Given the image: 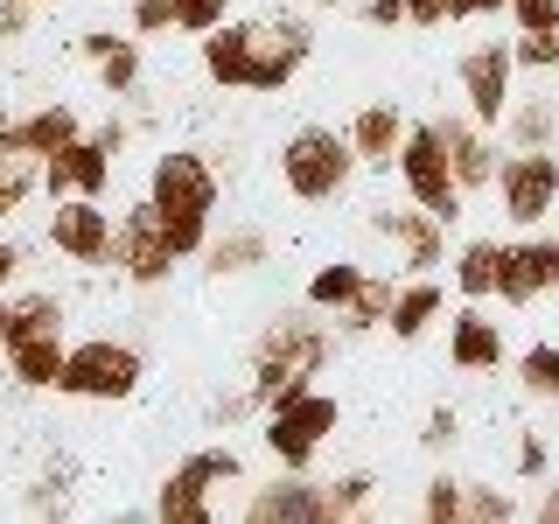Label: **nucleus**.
Listing matches in <instances>:
<instances>
[{"label": "nucleus", "mask_w": 559, "mask_h": 524, "mask_svg": "<svg viewBox=\"0 0 559 524\" xmlns=\"http://www.w3.org/2000/svg\"><path fill=\"white\" fill-rule=\"evenodd\" d=\"M22 259H28V252H22V245H8V238H0V287H8V279H14V273H22Z\"/></svg>", "instance_id": "nucleus-43"}, {"label": "nucleus", "mask_w": 559, "mask_h": 524, "mask_svg": "<svg viewBox=\"0 0 559 524\" xmlns=\"http://www.w3.org/2000/svg\"><path fill=\"white\" fill-rule=\"evenodd\" d=\"M454 433H462L454 406H433V413H427V433H419V441H427V448H454Z\"/></svg>", "instance_id": "nucleus-39"}, {"label": "nucleus", "mask_w": 559, "mask_h": 524, "mask_svg": "<svg viewBox=\"0 0 559 524\" xmlns=\"http://www.w3.org/2000/svg\"><path fill=\"white\" fill-rule=\"evenodd\" d=\"M371 497H378V476H371V468H349V476L329 483V511H336V517L371 511Z\"/></svg>", "instance_id": "nucleus-31"}, {"label": "nucleus", "mask_w": 559, "mask_h": 524, "mask_svg": "<svg viewBox=\"0 0 559 524\" xmlns=\"http://www.w3.org/2000/svg\"><path fill=\"white\" fill-rule=\"evenodd\" d=\"M497 189H503V217L518 231H538L559 203V154L552 147H518L511 162H497Z\"/></svg>", "instance_id": "nucleus-8"}, {"label": "nucleus", "mask_w": 559, "mask_h": 524, "mask_svg": "<svg viewBox=\"0 0 559 524\" xmlns=\"http://www.w3.org/2000/svg\"><path fill=\"white\" fill-rule=\"evenodd\" d=\"M147 364H140L133 343H112V336H92V343H70L63 371H57V392L63 398H133Z\"/></svg>", "instance_id": "nucleus-5"}, {"label": "nucleus", "mask_w": 559, "mask_h": 524, "mask_svg": "<svg viewBox=\"0 0 559 524\" xmlns=\"http://www.w3.org/2000/svg\"><path fill=\"white\" fill-rule=\"evenodd\" d=\"M511 78H518L511 43H476L462 57V92H468V119H476V127H503V112H511Z\"/></svg>", "instance_id": "nucleus-10"}, {"label": "nucleus", "mask_w": 559, "mask_h": 524, "mask_svg": "<svg viewBox=\"0 0 559 524\" xmlns=\"http://www.w3.org/2000/svg\"><path fill=\"white\" fill-rule=\"evenodd\" d=\"M399 175H406V189H413V203L419 210H433L441 224H454L462 217V175H454V162H448V140H441V127H406V147H399Z\"/></svg>", "instance_id": "nucleus-6"}, {"label": "nucleus", "mask_w": 559, "mask_h": 524, "mask_svg": "<svg viewBox=\"0 0 559 524\" xmlns=\"http://www.w3.org/2000/svg\"><path fill=\"white\" fill-rule=\"evenodd\" d=\"M462 14H476V0H406L413 28H448V22H462Z\"/></svg>", "instance_id": "nucleus-35"}, {"label": "nucleus", "mask_w": 559, "mask_h": 524, "mask_svg": "<svg viewBox=\"0 0 559 524\" xmlns=\"http://www.w3.org/2000/svg\"><path fill=\"white\" fill-rule=\"evenodd\" d=\"M28 336H63L57 294H22V301H8V343H28Z\"/></svg>", "instance_id": "nucleus-26"}, {"label": "nucleus", "mask_w": 559, "mask_h": 524, "mask_svg": "<svg viewBox=\"0 0 559 524\" xmlns=\"http://www.w3.org/2000/svg\"><path fill=\"white\" fill-rule=\"evenodd\" d=\"M364 273L357 259H329V266H314L308 273V308H322V314H343L349 301H357V287H364Z\"/></svg>", "instance_id": "nucleus-24"}, {"label": "nucleus", "mask_w": 559, "mask_h": 524, "mask_svg": "<svg viewBox=\"0 0 559 524\" xmlns=\"http://www.w3.org/2000/svg\"><path fill=\"white\" fill-rule=\"evenodd\" d=\"M462 489H468V483L433 476V483H427V503H419V517H427V524H454V517H462Z\"/></svg>", "instance_id": "nucleus-34"}, {"label": "nucleus", "mask_w": 559, "mask_h": 524, "mask_svg": "<svg viewBox=\"0 0 559 524\" xmlns=\"http://www.w3.org/2000/svg\"><path fill=\"white\" fill-rule=\"evenodd\" d=\"M245 517H252V524H329L336 511H329V489H314L301 468H287L280 483H266V489L245 497Z\"/></svg>", "instance_id": "nucleus-14"}, {"label": "nucleus", "mask_w": 559, "mask_h": 524, "mask_svg": "<svg viewBox=\"0 0 559 524\" xmlns=\"http://www.w3.org/2000/svg\"><path fill=\"white\" fill-rule=\"evenodd\" d=\"M28 8H49V0H28Z\"/></svg>", "instance_id": "nucleus-49"}, {"label": "nucleus", "mask_w": 559, "mask_h": 524, "mask_svg": "<svg viewBox=\"0 0 559 524\" xmlns=\"http://www.w3.org/2000/svg\"><path fill=\"white\" fill-rule=\"evenodd\" d=\"M349 147H357V162H371V168H384V162H399V147H406V112L399 105H364L357 119H349Z\"/></svg>", "instance_id": "nucleus-19"}, {"label": "nucleus", "mask_w": 559, "mask_h": 524, "mask_svg": "<svg viewBox=\"0 0 559 524\" xmlns=\"http://www.w3.org/2000/svg\"><path fill=\"white\" fill-rule=\"evenodd\" d=\"M364 22H371V28H399V22H406V0H364Z\"/></svg>", "instance_id": "nucleus-41"}, {"label": "nucleus", "mask_w": 559, "mask_h": 524, "mask_svg": "<svg viewBox=\"0 0 559 524\" xmlns=\"http://www.w3.org/2000/svg\"><path fill=\"white\" fill-rule=\"evenodd\" d=\"M84 127H78V112L70 105H35L28 119H8L0 112V154H35V162H49L57 147H70Z\"/></svg>", "instance_id": "nucleus-16"}, {"label": "nucleus", "mask_w": 559, "mask_h": 524, "mask_svg": "<svg viewBox=\"0 0 559 524\" xmlns=\"http://www.w3.org/2000/svg\"><path fill=\"white\" fill-rule=\"evenodd\" d=\"M503 8H511V0H476V14H503Z\"/></svg>", "instance_id": "nucleus-46"}, {"label": "nucleus", "mask_w": 559, "mask_h": 524, "mask_svg": "<svg viewBox=\"0 0 559 524\" xmlns=\"http://www.w3.org/2000/svg\"><path fill=\"white\" fill-rule=\"evenodd\" d=\"M441 308H448V287H441L433 273H419L413 287H399V301H392V322H384V329H392L399 343H419V336L433 329V314H441Z\"/></svg>", "instance_id": "nucleus-20"}, {"label": "nucleus", "mask_w": 559, "mask_h": 524, "mask_svg": "<svg viewBox=\"0 0 559 524\" xmlns=\"http://www.w3.org/2000/svg\"><path fill=\"white\" fill-rule=\"evenodd\" d=\"M98 140H105V147L119 154V147H127V119H105V127H98Z\"/></svg>", "instance_id": "nucleus-44"}, {"label": "nucleus", "mask_w": 559, "mask_h": 524, "mask_svg": "<svg viewBox=\"0 0 559 524\" xmlns=\"http://www.w3.org/2000/svg\"><path fill=\"white\" fill-rule=\"evenodd\" d=\"M329 357H336V329L322 322V308L280 314L266 336H259V357H252V398H259V413H266L280 392H294V384H308L314 371H329Z\"/></svg>", "instance_id": "nucleus-2"}, {"label": "nucleus", "mask_w": 559, "mask_h": 524, "mask_svg": "<svg viewBox=\"0 0 559 524\" xmlns=\"http://www.w3.org/2000/svg\"><path fill=\"white\" fill-rule=\"evenodd\" d=\"M511 49H518V70H559V28H524Z\"/></svg>", "instance_id": "nucleus-33"}, {"label": "nucleus", "mask_w": 559, "mask_h": 524, "mask_svg": "<svg viewBox=\"0 0 559 524\" xmlns=\"http://www.w3.org/2000/svg\"><path fill=\"white\" fill-rule=\"evenodd\" d=\"M308 8H343V0H308Z\"/></svg>", "instance_id": "nucleus-48"}, {"label": "nucleus", "mask_w": 559, "mask_h": 524, "mask_svg": "<svg viewBox=\"0 0 559 524\" xmlns=\"http://www.w3.org/2000/svg\"><path fill=\"white\" fill-rule=\"evenodd\" d=\"M448 364H454V371H497V364H503V329L489 322V314L462 308L448 322Z\"/></svg>", "instance_id": "nucleus-17"}, {"label": "nucleus", "mask_w": 559, "mask_h": 524, "mask_svg": "<svg viewBox=\"0 0 559 524\" xmlns=\"http://www.w3.org/2000/svg\"><path fill=\"white\" fill-rule=\"evenodd\" d=\"M518 28H559V0H511Z\"/></svg>", "instance_id": "nucleus-37"}, {"label": "nucleus", "mask_w": 559, "mask_h": 524, "mask_svg": "<svg viewBox=\"0 0 559 524\" xmlns=\"http://www.w3.org/2000/svg\"><path fill=\"white\" fill-rule=\"evenodd\" d=\"M503 127H511L518 147H552V133H559V105L552 98H511V112H503Z\"/></svg>", "instance_id": "nucleus-28"}, {"label": "nucleus", "mask_w": 559, "mask_h": 524, "mask_svg": "<svg viewBox=\"0 0 559 524\" xmlns=\"http://www.w3.org/2000/svg\"><path fill=\"white\" fill-rule=\"evenodd\" d=\"M518 468H524V476H546V441H538V433H524V448H518Z\"/></svg>", "instance_id": "nucleus-42"}, {"label": "nucleus", "mask_w": 559, "mask_h": 524, "mask_svg": "<svg viewBox=\"0 0 559 524\" xmlns=\"http://www.w3.org/2000/svg\"><path fill=\"white\" fill-rule=\"evenodd\" d=\"M336 427H343L336 398L314 392V384H294V392H280L273 406H266V427H259V433H266V448H273L280 468H308Z\"/></svg>", "instance_id": "nucleus-4"}, {"label": "nucleus", "mask_w": 559, "mask_h": 524, "mask_svg": "<svg viewBox=\"0 0 559 524\" xmlns=\"http://www.w3.org/2000/svg\"><path fill=\"white\" fill-rule=\"evenodd\" d=\"M448 140V162L454 175H462V189H483L497 182V147H489V127H476V119H433Z\"/></svg>", "instance_id": "nucleus-18"}, {"label": "nucleus", "mask_w": 559, "mask_h": 524, "mask_svg": "<svg viewBox=\"0 0 559 524\" xmlns=\"http://www.w3.org/2000/svg\"><path fill=\"white\" fill-rule=\"evenodd\" d=\"M462 517H476V524H497V517H518V503H511V489L468 483V489H462Z\"/></svg>", "instance_id": "nucleus-32"}, {"label": "nucleus", "mask_w": 559, "mask_h": 524, "mask_svg": "<svg viewBox=\"0 0 559 524\" xmlns=\"http://www.w3.org/2000/svg\"><path fill=\"white\" fill-rule=\"evenodd\" d=\"M538 517H546V524H559V483L546 489V497H538Z\"/></svg>", "instance_id": "nucleus-45"}, {"label": "nucleus", "mask_w": 559, "mask_h": 524, "mask_svg": "<svg viewBox=\"0 0 559 524\" xmlns=\"http://www.w3.org/2000/svg\"><path fill=\"white\" fill-rule=\"evenodd\" d=\"M84 49H92V63H98V84H105V92H133V84H140V49L127 43V35L92 28V35H84Z\"/></svg>", "instance_id": "nucleus-23"}, {"label": "nucleus", "mask_w": 559, "mask_h": 524, "mask_svg": "<svg viewBox=\"0 0 559 524\" xmlns=\"http://www.w3.org/2000/svg\"><path fill=\"white\" fill-rule=\"evenodd\" d=\"M497 273H503V245L497 238H468L462 259H454V287H462V301L497 294Z\"/></svg>", "instance_id": "nucleus-25"}, {"label": "nucleus", "mask_w": 559, "mask_h": 524, "mask_svg": "<svg viewBox=\"0 0 559 524\" xmlns=\"http://www.w3.org/2000/svg\"><path fill=\"white\" fill-rule=\"evenodd\" d=\"M175 8V28H189V35H210L224 22V0H168Z\"/></svg>", "instance_id": "nucleus-36"}, {"label": "nucleus", "mask_w": 559, "mask_h": 524, "mask_svg": "<svg viewBox=\"0 0 559 524\" xmlns=\"http://www.w3.org/2000/svg\"><path fill=\"white\" fill-rule=\"evenodd\" d=\"M0 349H8V301H0Z\"/></svg>", "instance_id": "nucleus-47"}, {"label": "nucleus", "mask_w": 559, "mask_h": 524, "mask_svg": "<svg viewBox=\"0 0 559 524\" xmlns=\"http://www.w3.org/2000/svg\"><path fill=\"white\" fill-rule=\"evenodd\" d=\"M238 476H245V462L231 448H197L189 462L168 468L162 497H154V517H162V524H210V489L238 483Z\"/></svg>", "instance_id": "nucleus-7"}, {"label": "nucleus", "mask_w": 559, "mask_h": 524, "mask_svg": "<svg viewBox=\"0 0 559 524\" xmlns=\"http://www.w3.org/2000/svg\"><path fill=\"white\" fill-rule=\"evenodd\" d=\"M133 28H140V35L175 28V8H168V0H133Z\"/></svg>", "instance_id": "nucleus-38"}, {"label": "nucleus", "mask_w": 559, "mask_h": 524, "mask_svg": "<svg viewBox=\"0 0 559 524\" xmlns=\"http://www.w3.org/2000/svg\"><path fill=\"white\" fill-rule=\"evenodd\" d=\"M105 182H112V147H105L98 133H78L70 147H57L43 162L49 196H105Z\"/></svg>", "instance_id": "nucleus-13"}, {"label": "nucleus", "mask_w": 559, "mask_h": 524, "mask_svg": "<svg viewBox=\"0 0 559 524\" xmlns=\"http://www.w3.org/2000/svg\"><path fill=\"white\" fill-rule=\"evenodd\" d=\"M63 357H70V343H63V336H28V343H8V371H14V384H28V392H57Z\"/></svg>", "instance_id": "nucleus-21"}, {"label": "nucleus", "mask_w": 559, "mask_h": 524, "mask_svg": "<svg viewBox=\"0 0 559 524\" xmlns=\"http://www.w3.org/2000/svg\"><path fill=\"white\" fill-rule=\"evenodd\" d=\"M49 245L78 266H105L112 259V217H105L98 196H57V217H49Z\"/></svg>", "instance_id": "nucleus-11"}, {"label": "nucleus", "mask_w": 559, "mask_h": 524, "mask_svg": "<svg viewBox=\"0 0 559 524\" xmlns=\"http://www.w3.org/2000/svg\"><path fill=\"white\" fill-rule=\"evenodd\" d=\"M28 0H0V43H14V35H28Z\"/></svg>", "instance_id": "nucleus-40"}, {"label": "nucleus", "mask_w": 559, "mask_h": 524, "mask_svg": "<svg viewBox=\"0 0 559 524\" xmlns=\"http://www.w3.org/2000/svg\"><path fill=\"white\" fill-rule=\"evenodd\" d=\"M392 301H399V287H392V279H364V287H357V301H349L343 308V336H364V329H384V322H392Z\"/></svg>", "instance_id": "nucleus-27"}, {"label": "nucleus", "mask_w": 559, "mask_h": 524, "mask_svg": "<svg viewBox=\"0 0 559 524\" xmlns=\"http://www.w3.org/2000/svg\"><path fill=\"white\" fill-rule=\"evenodd\" d=\"M35 182H43V162H35V154H0V224L28 203Z\"/></svg>", "instance_id": "nucleus-30"}, {"label": "nucleus", "mask_w": 559, "mask_h": 524, "mask_svg": "<svg viewBox=\"0 0 559 524\" xmlns=\"http://www.w3.org/2000/svg\"><path fill=\"white\" fill-rule=\"evenodd\" d=\"M518 384L532 398H546V406H559V343H532L518 357Z\"/></svg>", "instance_id": "nucleus-29"}, {"label": "nucleus", "mask_w": 559, "mask_h": 524, "mask_svg": "<svg viewBox=\"0 0 559 524\" xmlns=\"http://www.w3.org/2000/svg\"><path fill=\"white\" fill-rule=\"evenodd\" d=\"M349 175H357V147H349V133H336V127H301L280 147V182L301 203H336L349 189Z\"/></svg>", "instance_id": "nucleus-3"}, {"label": "nucleus", "mask_w": 559, "mask_h": 524, "mask_svg": "<svg viewBox=\"0 0 559 524\" xmlns=\"http://www.w3.org/2000/svg\"><path fill=\"white\" fill-rule=\"evenodd\" d=\"M371 231H378V238H392L399 252H406V266H413V273H433V266L448 259V224L433 217V210H419V203H413V210H378Z\"/></svg>", "instance_id": "nucleus-15"}, {"label": "nucleus", "mask_w": 559, "mask_h": 524, "mask_svg": "<svg viewBox=\"0 0 559 524\" xmlns=\"http://www.w3.org/2000/svg\"><path fill=\"white\" fill-rule=\"evenodd\" d=\"M175 245H168V231H162V217H154V203H133L127 217L112 224V259L105 266H119L133 279V287H162V279L175 273Z\"/></svg>", "instance_id": "nucleus-9"}, {"label": "nucleus", "mask_w": 559, "mask_h": 524, "mask_svg": "<svg viewBox=\"0 0 559 524\" xmlns=\"http://www.w3.org/2000/svg\"><path fill=\"white\" fill-rule=\"evenodd\" d=\"M147 203H154V217H162L175 252L197 259L210 245V217H217V168L197 147H168L147 175Z\"/></svg>", "instance_id": "nucleus-1"}, {"label": "nucleus", "mask_w": 559, "mask_h": 524, "mask_svg": "<svg viewBox=\"0 0 559 524\" xmlns=\"http://www.w3.org/2000/svg\"><path fill=\"white\" fill-rule=\"evenodd\" d=\"M266 259H273L266 231H224V238H210V245H203V266H210V279H238V273H259Z\"/></svg>", "instance_id": "nucleus-22"}, {"label": "nucleus", "mask_w": 559, "mask_h": 524, "mask_svg": "<svg viewBox=\"0 0 559 524\" xmlns=\"http://www.w3.org/2000/svg\"><path fill=\"white\" fill-rule=\"evenodd\" d=\"M497 294H503V308H532L538 294H559V238H524V245H503Z\"/></svg>", "instance_id": "nucleus-12"}]
</instances>
